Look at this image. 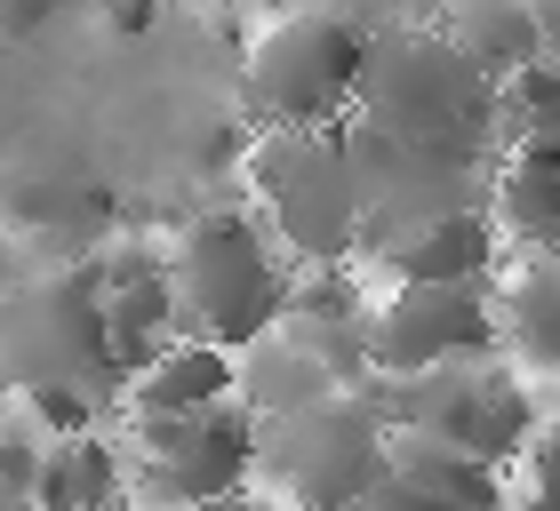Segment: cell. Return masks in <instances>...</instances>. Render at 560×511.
<instances>
[{
	"instance_id": "cell-11",
	"label": "cell",
	"mask_w": 560,
	"mask_h": 511,
	"mask_svg": "<svg viewBox=\"0 0 560 511\" xmlns=\"http://www.w3.org/2000/svg\"><path fill=\"white\" fill-rule=\"evenodd\" d=\"M280 328L304 336L345 383H369L376 376V296L361 288V272H352V264H296V288H289Z\"/></svg>"
},
{
	"instance_id": "cell-8",
	"label": "cell",
	"mask_w": 560,
	"mask_h": 511,
	"mask_svg": "<svg viewBox=\"0 0 560 511\" xmlns=\"http://www.w3.org/2000/svg\"><path fill=\"white\" fill-rule=\"evenodd\" d=\"M265 448V416L241 392L192 416H137L129 448V496L137 511H192L217 496H241Z\"/></svg>"
},
{
	"instance_id": "cell-13",
	"label": "cell",
	"mask_w": 560,
	"mask_h": 511,
	"mask_svg": "<svg viewBox=\"0 0 560 511\" xmlns=\"http://www.w3.org/2000/svg\"><path fill=\"white\" fill-rule=\"evenodd\" d=\"M241 392V352H224L209 336H176L129 376V416H192V407H217Z\"/></svg>"
},
{
	"instance_id": "cell-18",
	"label": "cell",
	"mask_w": 560,
	"mask_h": 511,
	"mask_svg": "<svg viewBox=\"0 0 560 511\" xmlns=\"http://www.w3.org/2000/svg\"><path fill=\"white\" fill-rule=\"evenodd\" d=\"M441 24H448V33L497 72V81H513V72H528L537 57H552L537 0H448Z\"/></svg>"
},
{
	"instance_id": "cell-16",
	"label": "cell",
	"mask_w": 560,
	"mask_h": 511,
	"mask_svg": "<svg viewBox=\"0 0 560 511\" xmlns=\"http://www.w3.org/2000/svg\"><path fill=\"white\" fill-rule=\"evenodd\" d=\"M497 320L521 376H560V255H521L497 280Z\"/></svg>"
},
{
	"instance_id": "cell-5",
	"label": "cell",
	"mask_w": 560,
	"mask_h": 511,
	"mask_svg": "<svg viewBox=\"0 0 560 511\" xmlns=\"http://www.w3.org/2000/svg\"><path fill=\"white\" fill-rule=\"evenodd\" d=\"M248 192L265 224L289 240L296 264H361L369 255V200L352 176L345 128H265L248 152Z\"/></svg>"
},
{
	"instance_id": "cell-25",
	"label": "cell",
	"mask_w": 560,
	"mask_h": 511,
	"mask_svg": "<svg viewBox=\"0 0 560 511\" xmlns=\"http://www.w3.org/2000/svg\"><path fill=\"white\" fill-rule=\"evenodd\" d=\"M537 16H545V40H552V57H560V0H537Z\"/></svg>"
},
{
	"instance_id": "cell-22",
	"label": "cell",
	"mask_w": 560,
	"mask_h": 511,
	"mask_svg": "<svg viewBox=\"0 0 560 511\" xmlns=\"http://www.w3.org/2000/svg\"><path fill=\"white\" fill-rule=\"evenodd\" d=\"M48 440L57 431H33V424H9V511H33V479H40V455H48Z\"/></svg>"
},
{
	"instance_id": "cell-12",
	"label": "cell",
	"mask_w": 560,
	"mask_h": 511,
	"mask_svg": "<svg viewBox=\"0 0 560 511\" xmlns=\"http://www.w3.org/2000/svg\"><path fill=\"white\" fill-rule=\"evenodd\" d=\"M497 233L513 255H560V128L513 136L497 152Z\"/></svg>"
},
{
	"instance_id": "cell-23",
	"label": "cell",
	"mask_w": 560,
	"mask_h": 511,
	"mask_svg": "<svg viewBox=\"0 0 560 511\" xmlns=\"http://www.w3.org/2000/svg\"><path fill=\"white\" fill-rule=\"evenodd\" d=\"M361 511H465V503H448L441 488H424L417 472H400V464H393V472L361 496Z\"/></svg>"
},
{
	"instance_id": "cell-26",
	"label": "cell",
	"mask_w": 560,
	"mask_h": 511,
	"mask_svg": "<svg viewBox=\"0 0 560 511\" xmlns=\"http://www.w3.org/2000/svg\"><path fill=\"white\" fill-rule=\"evenodd\" d=\"M192 511H257V503H248V488H241V496H217V503H192Z\"/></svg>"
},
{
	"instance_id": "cell-14",
	"label": "cell",
	"mask_w": 560,
	"mask_h": 511,
	"mask_svg": "<svg viewBox=\"0 0 560 511\" xmlns=\"http://www.w3.org/2000/svg\"><path fill=\"white\" fill-rule=\"evenodd\" d=\"M497 216H441V224H417V233H393L369 248V264L385 280H497Z\"/></svg>"
},
{
	"instance_id": "cell-17",
	"label": "cell",
	"mask_w": 560,
	"mask_h": 511,
	"mask_svg": "<svg viewBox=\"0 0 560 511\" xmlns=\"http://www.w3.org/2000/svg\"><path fill=\"white\" fill-rule=\"evenodd\" d=\"M328 392H345V376L289 328H265L257 344H241V400L257 416H296V407H313Z\"/></svg>"
},
{
	"instance_id": "cell-15",
	"label": "cell",
	"mask_w": 560,
	"mask_h": 511,
	"mask_svg": "<svg viewBox=\"0 0 560 511\" xmlns=\"http://www.w3.org/2000/svg\"><path fill=\"white\" fill-rule=\"evenodd\" d=\"M33 511H137L129 496V464L105 431H57L40 455V479H33Z\"/></svg>"
},
{
	"instance_id": "cell-4",
	"label": "cell",
	"mask_w": 560,
	"mask_h": 511,
	"mask_svg": "<svg viewBox=\"0 0 560 511\" xmlns=\"http://www.w3.org/2000/svg\"><path fill=\"white\" fill-rule=\"evenodd\" d=\"M265 488L289 511H361V496L393 472V416L369 383H345L296 416H265L257 448Z\"/></svg>"
},
{
	"instance_id": "cell-24",
	"label": "cell",
	"mask_w": 560,
	"mask_h": 511,
	"mask_svg": "<svg viewBox=\"0 0 560 511\" xmlns=\"http://www.w3.org/2000/svg\"><path fill=\"white\" fill-rule=\"evenodd\" d=\"M72 0H9V40H33L48 16H65Z\"/></svg>"
},
{
	"instance_id": "cell-6",
	"label": "cell",
	"mask_w": 560,
	"mask_h": 511,
	"mask_svg": "<svg viewBox=\"0 0 560 511\" xmlns=\"http://www.w3.org/2000/svg\"><path fill=\"white\" fill-rule=\"evenodd\" d=\"M369 392L385 400L393 431H432V440H456L472 455L513 472L528 440L545 431L537 400H528V376L497 352L480 360H448V368H424V376H369Z\"/></svg>"
},
{
	"instance_id": "cell-9",
	"label": "cell",
	"mask_w": 560,
	"mask_h": 511,
	"mask_svg": "<svg viewBox=\"0 0 560 511\" xmlns=\"http://www.w3.org/2000/svg\"><path fill=\"white\" fill-rule=\"evenodd\" d=\"M337 128H345L352 176H361V200H369V248L393 233H417V224H441V216H480L497 200V161L409 144L361 112H345Z\"/></svg>"
},
{
	"instance_id": "cell-7",
	"label": "cell",
	"mask_w": 560,
	"mask_h": 511,
	"mask_svg": "<svg viewBox=\"0 0 560 511\" xmlns=\"http://www.w3.org/2000/svg\"><path fill=\"white\" fill-rule=\"evenodd\" d=\"M369 33L345 9H296L248 48V112L265 128H337L361 105Z\"/></svg>"
},
{
	"instance_id": "cell-21",
	"label": "cell",
	"mask_w": 560,
	"mask_h": 511,
	"mask_svg": "<svg viewBox=\"0 0 560 511\" xmlns=\"http://www.w3.org/2000/svg\"><path fill=\"white\" fill-rule=\"evenodd\" d=\"M337 9L376 40V33H409V24H441L448 0H337Z\"/></svg>"
},
{
	"instance_id": "cell-1",
	"label": "cell",
	"mask_w": 560,
	"mask_h": 511,
	"mask_svg": "<svg viewBox=\"0 0 560 511\" xmlns=\"http://www.w3.org/2000/svg\"><path fill=\"white\" fill-rule=\"evenodd\" d=\"M352 112L393 128V136H409V144L465 152V161H497L504 152V81L448 24L376 33L369 72H361V105Z\"/></svg>"
},
{
	"instance_id": "cell-20",
	"label": "cell",
	"mask_w": 560,
	"mask_h": 511,
	"mask_svg": "<svg viewBox=\"0 0 560 511\" xmlns=\"http://www.w3.org/2000/svg\"><path fill=\"white\" fill-rule=\"evenodd\" d=\"M521 472H528V488L513 511H560V416H545V431L521 455Z\"/></svg>"
},
{
	"instance_id": "cell-10",
	"label": "cell",
	"mask_w": 560,
	"mask_h": 511,
	"mask_svg": "<svg viewBox=\"0 0 560 511\" xmlns=\"http://www.w3.org/2000/svg\"><path fill=\"white\" fill-rule=\"evenodd\" d=\"M480 352H504L497 280H393V296H376V376H424Z\"/></svg>"
},
{
	"instance_id": "cell-19",
	"label": "cell",
	"mask_w": 560,
	"mask_h": 511,
	"mask_svg": "<svg viewBox=\"0 0 560 511\" xmlns=\"http://www.w3.org/2000/svg\"><path fill=\"white\" fill-rule=\"evenodd\" d=\"M537 128H560V57H537L528 72L504 81V144L537 136Z\"/></svg>"
},
{
	"instance_id": "cell-3",
	"label": "cell",
	"mask_w": 560,
	"mask_h": 511,
	"mask_svg": "<svg viewBox=\"0 0 560 511\" xmlns=\"http://www.w3.org/2000/svg\"><path fill=\"white\" fill-rule=\"evenodd\" d=\"M9 383L16 392H96V400L129 392L105 255L65 264L9 296Z\"/></svg>"
},
{
	"instance_id": "cell-2",
	"label": "cell",
	"mask_w": 560,
	"mask_h": 511,
	"mask_svg": "<svg viewBox=\"0 0 560 511\" xmlns=\"http://www.w3.org/2000/svg\"><path fill=\"white\" fill-rule=\"evenodd\" d=\"M176 312H185V336H209L224 352L257 344L265 328H280L296 288V255L272 224L241 216V209H209L176 233Z\"/></svg>"
}]
</instances>
